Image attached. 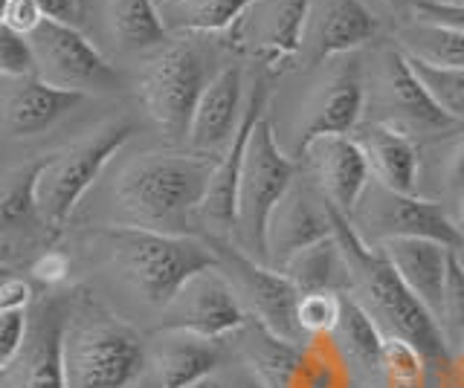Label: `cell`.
<instances>
[{
    "label": "cell",
    "instance_id": "e575fe53",
    "mask_svg": "<svg viewBox=\"0 0 464 388\" xmlns=\"http://www.w3.org/2000/svg\"><path fill=\"white\" fill-rule=\"evenodd\" d=\"M33 50H29L26 35H18L9 30L6 24H0V76L4 79H24L33 76Z\"/></svg>",
    "mask_w": 464,
    "mask_h": 388
},
{
    "label": "cell",
    "instance_id": "74e56055",
    "mask_svg": "<svg viewBox=\"0 0 464 388\" xmlns=\"http://www.w3.org/2000/svg\"><path fill=\"white\" fill-rule=\"evenodd\" d=\"M207 388H267V385L261 383L256 374L241 363V359L232 356L229 363L207 383Z\"/></svg>",
    "mask_w": 464,
    "mask_h": 388
},
{
    "label": "cell",
    "instance_id": "f6af8a7d",
    "mask_svg": "<svg viewBox=\"0 0 464 388\" xmlns=\"http://www.w3.org/2000/svg\"><path fill=\"white\" fill-rule=\"evenodd\" d=\"M9 6H12V0H0V24H6V15H9Z\"/></svg>",
    "mask_w": 464,
    "mask_h": 388
},
{
    "label": "cell",
    "instance_id": "4fadbf2b",
    "mask_svg": "<svg viewBox=\"0 0 464 388\" xmlns=\"http://www.w3.org/2000/svg\"><path fill=\"white\" fill-rule=\"evenodd\" d=\"M244 322L250 319L218 267L192 276L160 310V330H188L207 339H227Z\"/></svg>",
    "mask_w": 464,
    "mask_h": 388
},
{
    "label": "cell",
    "instance_id": "f1b7e54d",
    "mask_svg": "<svg viewBox=\"0 0 464 388\" xmlns=\"http://www.w3.org/2000/svg\"><path fill=\"white\" fill-rule=\"evenodd\" d=\"M374 388H432V368L412 342L383 336Z\"/></svg>",
    "mask_w": 464,
    "mask_h": 388
},
{
    "label": "cell",
    "instance_id": "f35d334b",
    "mask_svg": "<svg viewBox=\"0 0 464 388\" xmlns=\"http://www.w3.org/2000/svg\"><path fill=\"white\" fill-rule=\"evenodd\" d=\"M41 21H44V12L35 0H12L9 15H6L9 30H14L18 35H29Z\"/></svg>",
    "mask_w": 464,
    "mask_h": 388
},
{
    "label": "cell",
    "instance_id": "8992f818",
    "mask_svg": "<svg viewBox=\"0 0 464 388\" xmlns=\"http://www.w3.org/2000/svg\"><path fill=\"white\" fill-rule=\"evenodd\" d=\"M215 73L209 50L198 41H166L145 59L137 79L140 102L157 131L174 146H186L195 108Z\"/></svg>",
    "mask_w": 464,
    "mask_h": 388
},
{
    "label": "cell",
    "instance_id": "603a6c76",
    "mask_svg": "<svg viewBox=\"0 0 464 388\" xmlns=\"http://www.w3.org/2000/svg\"><path fill=\"white\" fill-rule=\"evenodd\" d=\"M357 146L366 154L372 180L403 194H420V151L410 137L389 131L383 125L360 122L354 128Z\"/></svg>",
    "mask_w": 464,
    "mask_h": 388
},
{
    "label": "cell",
    "instance_id": "1f68e13d",
    "mask_svg": "<svg viewBox=\"0 0 464 388\" xmlns=\"http://www.w3.org/2000/svg\"><path fill=\"white\" fill-rule=\"evenodd\" d=\"M432 146V175L439 180L441 197H464V122H459L447 137L430 142ZM439 197V203H441Z\"/></svg>",
    "mask_w": 464,
    "mask_h": 388
},
{
    "label": "cell",
    "instance_id": "c3c4849f",
    "mask_svg": "<svg viewBox=\"0 0 464 388\" xmlns=\"http://www.w3.org/2000/svg\"><path fill=\"white\" fill-rule=\"evenodd\" d=\"M459 255H461V252H459ZM461 258H464V255H461Z\"/></svg>",
    "mask_w": 464,
    "mask_h": 388
},
{
    "label": "cell",
    "instance_id": "ac0fdd59",
    "mask_svg": "<svg viewBox=\"0 0 464 388\" xmlns=\"http://www.w3.org/2000/svg\"><path fill=\"white\" fill-rule=\"evenodd\" d=\"M244 105H246L244 67L238 62L218 67V73L207 84V90H203L195 108L192 125H188L186 134V151L215 156L218 160L238 134L244 119Z\"/></svg>",
    "mask_w": 464,
    "mask_h": 388
},
{
    "label": "cell",
    "instance_id": "7c38bea8",
    "mask_svg": "<svg viewBox=\"0 0 464 388\" xmlns=\"http://www.w3.org/2000/svg\"><path fill=\"white\" fill-rule=\"evenodd\" d=\"M218 255V270L224 272L232 293L238 296L246 319L265 325L276 336L290 342H304L296 325V305L302 293L290 284L279 270L267 267L265 261L244 255L232 241H212Z\"/></svg>",
    "mask_w": 464,
    "mask_h": 388
},
{
    "label": "cell",
    "instance_id": "b9f144b4",
    "mask_svg": "<svg viewBox=\"0 0 464 388\" xmlns=\"http://www.w3.org/2000/svg\"><path fill=\"white\" fill-rule=\"evenodd\" d=\"M41 6L44 18L58 21V24H72L76 26L79 15H82V0H35Z\"/></svg>",
    "mask_w": 464,
    "mask_h": 388
},
{
    "label": "cell",
    "instance_id": "d6a6232c",
    "mask_svg": "<svg viewBox=\"0 0 464 388\" xmlns=\"http://www.w3.org/2000/svg\"><path fill=\"white\" fill-rule=\"evenodd\" d=\"M345 296L340 293H308L296 305V325L302 339L308 342L314 336H331L340 325Z\"/></svg>",
    "mask_w": 464,
    "mask_h": 388
},
{
    "label": "cell",
    "instance_id": "6da1fadb",
    "mask_svg": "<svg viewBox=\"0 0 464 388\" xmlns=\"http://www.w3.org/2000/svg\"><path fill=\"white\" fill-rule=\"evenodd\" d=\"M215 156L195 151H142L128 156L108 189V226L163 235H198V212Z\"/></svg>",
    "mask_w": 464,
    "mask_h": 388
},
{
    "label": "cell",
    "instance_id": "9c48e42d",
    "mask_svg": "<svg viewBox=\"0 0 464 388\" xmlns=\"http://www.w3.org/2000/svg\"><path fill=\"white\" fill-rule=\"evenodd\" d=\"M299 175V163L290 160L282 151L279 139L273 134L267 113L256 122L244 148V163L238 175L236 192V229H232V243L244 252L265 261V238L267 221L276 203L285 197L290 183Z\"/></svg>",
    "mask_w": 464,
    "mask_h": 388
},
{
    "label": "cell",
    "instance_id": "52a82bcc",
    "mask_svg": "<svg viewBox=\"0 0 464 388\" xmlns=\"http://www.w3.org/2000/svg\"><path fill=\"white\" fill-rule=\"evenodd\" d=\"M362 122L383 125L412 142H435L459 125L430 99L401 47H381L374 59H362Z\"/></svg>",
    "mask_w": 464,
    "mask_h": 388
},
{
    "label": "cell",
    "instance_id": "44dd1931",
    "mask_svg": "<svg viewBox=\"0 0 464 388\" xmlns=\"http://www.w3.org/2000/svg\"><path fill=\"white\" fill-rule=\"evenodd\" d=\"M84 99L82 93L50 88L35 76L9 79V88L0 90V131L12 139L38 137L76 110Z\"/></svg>",
    "mask_w": 464,
    "mask_h": 388
},
{
    "label": "cell",
    "instance_id": "7a4b0ae2",
    "mask_svg": "<svg viewBox=\"0 0 464 388\" xmlns=\"http://www.w3.org/2000/svg\"><path fill=\"white\" fill-rule=\"evenodd\" d=\"M331 223L348 261V272H352V293H348V298H354L366 310V316L377 325L383 336L412 342L427 356V363L432 368V388H435V380L441 377L450 363V348L441 334V325L406 290V284L398 279V272L392 270L383 252L369 250L354 235L345 214H340L334 206H331Z\"/></svg>",
    "mask_w": 464,
    "mask_h": 388
},
{
    "label": "cell",
    "instance_id": "f546056e",
    "mask_svg": "<svg viewBox=\"0 0 464 388\" xmlns=\"http://www.w3.org/2000/svg\"><path fill=\"white\" fill-rule=\"evenodd\" d=\"M35 175H38V163L26 168H14L12 175L0 180V232L41 223L38 203H35Z\"/></svg>",
    "mask_w": 464,
    "mask_h": 388
},
{
    "label": "cell",
    "instance_id": "8d00e7d4",
    "mask_svg": "<svg viewBox=\"0 0 464 388\" xmlns=\"http://www.w3.org/2000/svg\"><path fill=\"white\" fill-rule=\"evenodd\" d=\"M410 21L464 33V4H456V0H410Z\"/></svg>",
    "mask_w": 464,
    "mask_h": 388
},
{
    "label": "cell",
    "instance_id": "ee69618b",
    "mask_svg": "<svg viewBox=\"0 0 464 388\" xmlns=\"http://www.w3.org/2000/svg\"><path fill=\"white\" fill-rule=\"evenodd\" d=\"M453 218H456V223H459V232L464 235V197L459 200V212L453 214Z\"/></svg>",
    "mask_w": 464,
    "mask_h": 388
},
{
    "label": "cell",
    "instance_id": "277c9868",
    "mask_svg": "<svg viewBox=\"0 0 464 388\" xmlns=\"http://www.w3.org/2000/svg\"><path fill=\"white\" fill-rule=\"evenodd\" d=\"M308 73L311 79L302 84V90L290 108L282 110V117H267L282 151L296 163L314 139L354 134V128L362 122V102H366L362 59L357 52L331 59Z\"/></svg>",
    "mask_w": 464,
    "mask_h": 388
},
{
    "label": "cell",
    "instance_id": "ba28073f",
    "mask_svg": "<svg viewBox=\"0 0 464 388\" xmlns=\"http://www.w3.org/2000/svg\"><path fill=\"white\" fill-rule=\"evenodd\" d=\"M130 119H111L96 125L91 134L70 142L67 148L38 163L35 175V203L41 223L58 232L70 218L82 197L91 192L105 166L122 151L125 142L134 137Z\"/></svg>",
    "mask_w": 464,
    "mask_h": 388
},
{
    "label": "cell",
    "instance_id": "cb8c5ba5",
    "mask_svg": "<svg viewBox=\"0 0 464 388\" xmlns=\"http://www.w3.org/2000/svg\"><path fill=\"white\" fill-rule=\"evenodd\" d=\"M282 276L296 287L302 296L308 293H352V272L343 255L337 235H328L311 247L299 250L290 261L279 270Z\"/></svg>",
    "mask_w": 464,
    "mask_h": 388
},
{
    "label": "cell",
    "instance_id": "2e32d148",
    "mask_svg": "<svg viewBox=\"0 0 464 388\" xmlns=\"http://www.w3.org/2000/svg\"><path fill=\"white\" fill-rule=\"evenodd\" d=\"M308 0H258L244 12L229 35L236 47L265 64L270 73L296 64Z\"/></svg>",
    "mask_w": 464,
    "mask_h": 388
},
{
    "label": "cell",
    "instance_id": "83f0119b",
    "mask_svg": "<svg viewBox=\"0 0 464 388\" xmlns=\"http://www.w3.org/2000/svg\"><path fill=\"white\" fill-rule=\"evenodd\" d=\"M398 47L412 55V59L439 64V67H456L464 70V33L444 30V26H430L410 21L401 30Z\"/></svg>",
    "mask_w": 464,
    "mask_h": 388
},
{
    "label": "cell",
    "instance_id": "4dcf8cb0",
    "mask_svg": "<svg viewBox=\"0 0 464 388\" xmlns=\"http://www.w3.org/2000/svg\"><path fill=\"white\" fill-rule=\"evenodd\" d=\"M406 59H410L418 81L424 84V90L430 93L432 102L439 105V110L447 113L453 122H464V70L439 67V64L412 59V55H406Z\"/></svg>",
    "mask_w": 464,
    "mask_h": 388
},
{
    "label": "cell",
    "instance_id": "7402d4cb",
    "mask_svg": "<svg viewBox=\"0 0 464 388\" xmlns=\"http://www.w3.org/2000/svg\"><path fill=\"white\" fill-rule=\"evenodd\" d=\"M383 258L398 272V279L406 284L420 305H424L435 322L441 319V305H444V284H447V261H450V247L430 238H395L377 247Z\"/></svg>",
    "mask_w": 464,
    "mask_h": 388
},
{
    "label": "cell",
    "instance_id": "5bb4252c",
    "mask_svg": "<svg viewBox=\"0 0 464 388\" xmlns=\"http://www.w3.org/2000/svg\"><path fill=\"white\" fill-rule=\"evenodd\" d=\"M377 33L381 24L362 0H308L294 67L314 70L340 55L357 52L360 47L372 44Z\"/></svg>",
    "mask_w": 464,
    "mask_h": 388
},
{
    "label": "cell",
    "instance_id": "ffe728a7",
    "mask_svg": "<svg viewBox=\"0 0 464 388\" xmlns=\"http://www.w3.org/2000/svg\"><path fill=\"white\" fill-rule=\"evenodd\" d=\"M67 305L50 298L29 313V336L18 359V388H67L64 330Z\"/></svg>",
    "mask_w": 464,
    "mask_h": 388
},
{
    "label": "cell",
    "instance_id": "8fae6325",
    "mask_svg": "<svg viewBox=\"0 0 464 388\" xmlns=\"http://www.w3.org/2000/svg\"><path fill=\"white\" fill-rule=\"evenodd\" d=\"M33 50L35 79L58 90L93 96V93H116L120 90V73L87 41L79 26L58 24L44 18L33 33L26 35Z\"/></svg>",
    "mask_w": 464,
    "mask_h": 388
},
{
    "label": "cell",
    "instance_id": "ab89813d",
    "mask_svg": "<svg viewBox=\"0 0 464 388\" xmlns=\"http://www.w3.org/2000/svg\"><path fill=\"white\" fill-rule=\"evenodd\" d=\"M70 272V261L62 252H47L33 264V276L44 284H62Z\"/></svg>",
    "mask_w": 464,
    "mask_h": 388
},
{
    "label": "cell",
    "instance_id": "484cf974",
    "mask_svg": "<svg viewBox=\"0 0 464 388\" xmlns=\"http://www.w3.org/2000/svg\"><path fill=\"white\" fill-rule=\"evenodd\" d=\"M258 0H157L160 18L169 33L218 35L229 33Z\"/></svg>",
    "mask_w": 464,
    "mask_h": 388
},
{
    "label": "cell",
    "instance_id": "5b68a950",
    "mask_svg": "<svg viewBox=\"0 0 464 388\" xmlns=\"http://www.w3.org/2000/svg\"><path fill=\"white\" fill-rule=\"evenodd\" d=\"M149 368V342L120 316L87 308L67 319V388H125Z\"/></svg>",
    "mask_w": 464,
    "mask_h": 388
},
{
    "label": "cell",
    "instance_id": "d590c367",
    "mask_svg": "<svg viewBox=\"0 0 464 388\" xmlns=\"http://www.w3.org/2000/svg\"><path fill=\"white\" fill-rule=\"evenodd\" d=\"M29 336V308L0 310V371L14 365Z\"/></svg>",
    "mask_w": 464,
    "mask_h": 388
},
{
    "label": "cell",
    "instance_id": "bcb514c9",
    "mask_svg": "<svg viewBox=\"0 0 464 388\" xmlns=\"http://www.w3.org/2000/svg\"><path fill=\"white\" fill-rule=\"evenodd\" d=\"M6 255H9V243H6V241H0V267H4Z\"/></svg>",
    "mask_w": 464,
    "mask_h": 388
},
{
    "label": "cell",
    "instance_id": "60d3db41",
    "mask_svg": "<svg viewBox=\"0 0 464 388\" xmlns=\"http://www.w3.org/2000/svg\"><path fill=\"white\" fill-rule=\"evenodd\" d=\"M33 301V290L24 279H0V310H24Z\"/></svg>",
    "mask_w": 464,
    "mask_h": 388
},
{
    "label": "cell",
    "instance_id": "7dc6e473",
    "mask_svg": "<svg viewBox=\"0 0 464 388\" xmlns=\"http://www.w3.org/2000/svg\"><path fill=\"white\" fill-rule=\"evenodd\" d=\"M456 4H464V0H456Z\"/></svg>",
    "mask_w": 464,
    "mask_h": 388
},
{
    "label": "cell",
    "instance_id": "d4e9b609",
    "mask_svg": "<svg viewBox=\"0 0 464 388\" xmlns=\"http://www.w3.org/2000/svg\"><path fill=\"white\" fill-rule=\"evenodd\" d=\"M334 342L352 371L354 388H374L377 371H381V351H383V334L366 316L354 298L345 296L340 325L334 330Z\"/></svg>",
    "mask_w": 464,
    "mask_h": 388
},
{
    "label": "cell",
    "instance_id": "9a60e30c",
    "mask_svg": "<svg viewBox=\"0 0 464 388\" xmlns=\"http://www.w3.org/2000/svg\"><path fill=\"white\" fill-rule=\"evenodd\" d=\"M334 235L331 203L308 175H296L267 221L265 264L282 270L299 250Z\"/></svg>",
    "mask_w": 464,
    "mask_h": 388
},
{
    "label": "cell",
    "instance_id": "3957f363",
    "mask_svg": "<svg viewBox=\"0 0 464 388\" xmlns=\"http://www.w3.org/2000/svg\"><path fill=\"white\" fill-rule=\"evenodd\" d=\"M108 270L145 308L163 310L198 272L218 267L212 243L200 235H163L145 229L102 226L93 235Z\"/></svg>",
    "mask_w": 464,
    "mask_h": 388
},
{
    "label": "cell",
    "instance_id": "836d02e7",
    "mask_svg": "<svg viewBox=\"0 0 464 388\" xmlns=\"http://www.w3.org/2000/svg\"><path fill=\"white\" fill-rule=\"evenodd\" d=\"M439 325L447 339V348H456L464 339V258L459 252H450L447 261V284Z\"/></svg>",
    "mask_w": 464,
    "mask_h": 388
},
{
    "label": "cell",
    "instance_id": "e0dca14e",
    "mask_svg": "<svg viewBox=\"0 0 464 388\" xmlns=\"http://www.w3.org/2000/svg\"><path fill=\"white\" fill-rule=\"evenodd\" d=\"M299 166H304V175L314 180L323 197L345 218L354 212L360 194L372 183L366 154H362L352 134L314 139L304 148Z\"/></svg>",
    "mask_w": 464,
    "mask_h": 388
},
{
    "label": "cell",
    "instance_id": "d6986e66",
    "mask_svg": "<svg viewBox=\"0 0 464 388\" xmlns=\"http://www.w3.org/2000/svg\"><path fill=\"white\" fill-rule=\"evenodd\" d=\"M232 359L227 339H207L188 330H160L149 345V365L163 388H200Z\"/></svg>",
    "mask_w": 464,
    "mask_h": 388
},
{
    "label": "cell",
    "instance_id": "4316f807",
    "mask_svg": "<svg viewBox=\"0 0 464 388\" xmlns=\"http://www.w3.org/2000/svg\"><path fill=\"white\" fill-rule=\"evenodd\" d=\"M111 38L125 52H151L166 44V26L157 0H105Z\"/></svg>",
    "mask_w": 464,
    "mask_h": 388
},
{
    "label": "cell",
    "instance_id": "7bdbcfd3",
    "mask_svg": "<svg viewBox=\"0 0 464 388\" xmlns=\"http://www.w3.org/2000/svg\"><path fill=\"white\" fill-rule=\"evenodd\" d=\"M125 388H163V383H160V377L154 374V368L149 365V368H145L134 383L125 385Z\"/></svg>",
    "mask_w": 464,
    "mask_h": 388
},
{
    "label": "cell",
    "instance_id": "30bf717a",
    "mask_svg": "<svg viewBox=\"0 0 464 388\" xmlns=\"http://www.w3.org/2000/svg\"><path fill=\"white\" fill-rule=\"evenodd\" d=\"M348 223L369 250H377L381 243L395 238H430L453 252H464V235L459 232L453 212L444 203L424 194L386 189L377 180H372L360 194L354 212L348 214Z\"/></svg>",
    "mask_w": 464,
    "mask_h": 388
}]
</instances>
